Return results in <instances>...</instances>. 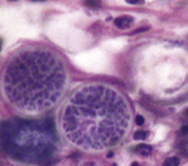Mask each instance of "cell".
Wrapping results in <instances>:
<instances>
[{
	"label": "cell",
	"instance_id": "6da1fadb",
	"mask_svg": "<svg viewBox=\"0 0 188 166\" xmlns=\"http://www.w3.org/2000/svg\"><path fill=\"white\" fill-rule=\"evenodd\" d=\"M131 126L128 102L106 84H84L69 96L59 113L64 139L85 151H102L121 142Z\"/></svg>",
	"mask_w": 188,
	"mask_h": 166
},
{
	"label": "cell",
	"instance_id": "7a4b0ae2",
	"mask_svg": "<svg viewBox=\"0 0 188 166\" xmlns=\"http://www.w3.org/2000/svg\"><path fill=\"white\" fill-rule=\"evenodd\" d=\"M68 73L59 56L46 48L30 47L15 53L0 74V89L14 110L39 115L60 102Z\"/></svg>",
	"mask_w": 188,
	"mask_h": 166
},
{
	"label": "cell",
	"instance_id": "3957f363",
	"mask_svg": "<svg viewBox=\"0 0 188 166\" xmlns=\"http://www.w3.org/2000/svg\"><path fill=\"white\" fill-rule=\"evenodd\" d=\"M0 143L12 157L25 162L45 160L55 150L52 125L45 122H1Z\"/></svg>",
	"mask_w": 188,
	"mask_h": 166
},
{
	"label": "cell",
	"instance_id": "277c9868",
	"mask_svg": "<svg viewBox=\"0 0 188 166\" xmlns=\"http://www.w3.org/2000/svg\"><path fill=\"white\" fill-rule=\"evenodd\" d=\"M133 21H134L133 16L124 15V16H119L117 19H114V25L118 29H128V28H131Z\"/></svg>",
	"mask_w": 188,
	"mask_h": 166
},
{
	"label": "cell",
	"instance_id": "5b68a950",
	"mask_svg": "<svg viewBox=\"0 0 188 166\" xmlns=\"http://www.w3.org/2000/svg\"><path fill=\"white\" fill-rule=\"evenodd\" d=\"M152 151H153V149L151 145H138L136 149V152H138L140 156H149Z\"/></svg>",
	"mask_w": 188,
	"mask_h": 166
},
{
	"label": "cell",
	"instance_id": "8992f818",
	"mask_svg": "<svg viewBox=\"0 0 188 166\" xmlns=\"http://www.w3.org/2000/svg\"><path fill=\"white\" fill-rule=\"evenodd\" d=\"M163 166H179V158L178 157H168L163 162Z\"/></svg>",
	"mask_w": 188,
	"mask_h": 166
},
{
	"label": "cell",
	"instance_id": "52a82bcc",
	"mask_svg": "<svg viewBox=\"0 0 188 166\" xmlns=\"http://www.w3.org/2000/svg\"><path fill=\"white\" fill-rule=\"evenodd\" d=\"M148 135H149V132L148 131H137L134 132V140H144V139H147Z\"/></svg>",
	"mask_w": 188,
	"mask_h": 166
},
{
	"label": "cell",
	"instance_id": "ba28073f",
	"mask_svg": "<svg viewBox=\"0 0 188 166\" xmlns=\"http://www.w3.org/2000/svg\"><path fill=\"white\" fill-rule=\"evenodd\" d=\"M136 123L138 126H143L144 125V117L138 115V116H136Z\"/></svg>",
	"mask_w": 188,
	"mask_h": 166
},
{
	"label": "cell",
	"instance_id": "9c48e42d",
	"mask_svg": "<svg viewBox=\"0 0 188 166\" xmlns=\"http://www.w3.org/2000/svg\"><path fill=\"white\" fill-rule=\"evenodd\" d=\"M84 4L89 6H99V1H85Z\"/></svg>",
	"mask_w": 188,
	"mask_h": 166
},
{
	"label": "cell",
	"instance_id": "30bf717a",
	"mask_svg": "<svg viewBox=\"0 0 188 166\" xmlns=\"http://www.w3.org/2000/svg\"><path fill=\"white\" fill-rule=\"evenodd\" d=\"M127 3L129 4H142V0H127Z\"/></svg>",
	"mask_w": 188,
	"mask_h": 166
},
{
	"label": "cell",
	"instance_id": "8fae6325",
	"mask_svg": "<svg viewBox=\"0 0 188 166\" xmlns=\"http://www.w3.org/2000/svg\"><path fill=\"white\" fill-rule=\"evenodd\" d=\"M113 156H114V152H113V151H109V152L107 154V157H108V158H112Z\"/></svg>",
	"mask_w": 188,
	"mask_h": 166
},
{
	"label": "cell",
	"instance_id": "7c38bea8",
	"mask_svg": "<svg viewBox=\"0 0 188 166\" xmlns=\"http://www.w3.org/2000/svg\"><path fill=\"white\" fill-rule=\"evenodd\" d=\"M84 166H94V162H85Z\"/></svg>",
	"mask_w": 188,
	"mask_h": 166
},
{
	"label": "cell",
	"instance_id": "4fadbf2b",
	"mask_svg": "<svg viewBox=\"0 0 188 166\" xmlns=\"http://www.w3.org/2000/svg\"><path fill=\"white\" fill-rule=\"evenodd\" d=\"M131 166H139V164H138V162H133Z\"/></svg>",
	"mask_w": 188,
	"mask_h": 166
},
{
	"label": "cell",
	"instance_id": "5bb4252c",
	"mask_svg": "<svg viewBox=\"0 0 188 166\" xmlns=\"http://www.w3.org/2000/svg\"><path fill=\"white\" fill-rule=\"evenodd\" d=\"M183 115H186V116L188 117V108H187V110H186V111H184V112H183Z\"/></svg>",
	"mask_w": 188,
	"mask_h": 166
},
{
	"label": "cell",
	"instance_id": "9a60e30c",
	"mask_svg": "<svg viewBox=\"0 0 188 166\" xmlns=\"http://www.w3.org/2000/svg\"><path fill=\"white\" fill-rule=\"evenodd\" d=\"M1 45H3V40H1V38H0V52H1Z\"/></svg>",
	"mask_w": 188,
	"mask_h": 166
},
{
	"label": "cell",
	"instance_id": "2e32d148",
	"mask_svg": "<svg viewBox=\"0 0 188 166\" xmlns=\"http://www.w3.org/2000/svg\"><path fill=\"white\" fill-rule=\"evenodd\" d=\"M112 166H118V165H117V164H113V165H112Z\"/></svg>",
	"mask_w": 188,
	"mask_h": 166
}]
</instances>
